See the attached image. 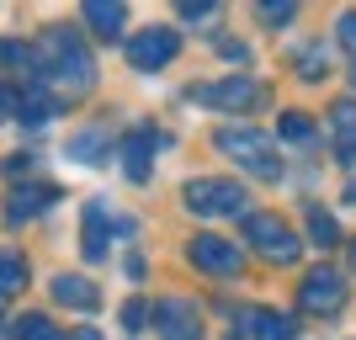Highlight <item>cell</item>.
Returning <instances> with one entry per match:
<instances>
[{
	"label": "cell",
	"mask_w": 356,
	"mask_h": 340,
	"mask_svg": "<svg viewBox=\"0 0 356 340\" xmlns=\"http://www.w3.org/2000/svg\"><path fill=\"white\" fill-rule=\"evenodd\" d=\"M144 319H149V309H144V303H128V309H122V325H128V330H138Z\"/></svg>",
	"instance_id": "29"
},
{
	"label": "cell",
	"mask_w": 356,
	"mask_h": 340,
	"mask_svg": "<svg viewBox=\"0 0 356 340\" xmlns=\"http://www.w3.org/2000/svg\"><path fill=\"white\" fill-rule=\"evenodd\" d=\"M176 54H181V32H170V27H149V32H138L134 43H128V64H134L138 74L165 70Z\"/></svg>",
	"instance_id": "8"
},
{
	"label": "cell",
	"mask_w": 356,
	"mask_h": 340,
	"mask_svg": "<svg viewBox=\"0 0 356 340\" xmlns=\"http://www.w3.org/2000/svg\"><path fill=\"white\" fill-rule=\"evenodd\" d=\"M181 16H186V22H208L213 6H208V0H186V6H181Z\"/></svg>",
	"instance_id": "28"
},
{
	"label": "cell",
	"mask_w": 356,
	"mask_h": 340,
	"mask_svg": "<svg viewBox=\"0 0 356 340\" xmlns=\"http://www.w3.org/2000/svg\"><path fill=\"white\" fill-rule=\"evenodd\" d=\"M0 64H32V48H22V43H0Z\"/></svg>",
	"instance_id": "26"
},
{
	"label": "cell",
	"mask_w": 356,
	"mask_h": 340,
	"mask_svg": "<svg viewBox=\"0 0 356 340\" xmlns=\"http://www.w3.org/2000/svg\"><path fill=\"white\" fill-rule=\"evenodd\" d=\"M106 239H112V213H106V202H86V239H80L86 261H106Z\"/></svg>",
	"instance_id": "12"
},
{
	"label": "cell",
	"mask_w": 356,
	"mask_h": 340,
	"mask_svg": "<svg viewBox=\"0 0 356 340\" xmlns=\"http://www.w3.org/2000/svg\"><path fill=\"white\" fill-rule=\"evenodd\" d=\"M154 325H160V340H202V325H197V309L186 298H165L154 309Z\"/></svg>",
	"instance_id": "9"
},
{
	"label": "cell",
	"mask_w": 356,
	"mask_h": 340,
	"mask_svg": "<svg viewBox=\"0 0 356 340\" xmlns=\"http://www.w3.org/2000/svg\"><path fill=\"white\" fill-rule=\"evenodd\" d=\"M48 202H59V192H54V186H22V192L6 197V223L38 218V213H48Z\"/></svg>",
	"instance_id": "11"
},
{
	"label": "cell",
	"mask_w": 356,
	"mask_h": 340,
	"mask_svg": "<svg viewBox=\"0 0 356 340\" xmlns=\"http://www.w3.org/2000/svg\"><path fill=\"white\" fill-rule=\"evenodd\" d=\"M74 340H102V335H96V330H74Z\"/></svg>",
	"instance_id": "30"
},
{
	"label": "cell",
	"mask_w": 356,
	"mask_h": 340,
	"mask_svg": "<svg viewBox=\"0 0 356 340\" xmlns=\"http://www.w3.org/2000/svg\"><path fill=\"white\" fill-rule=\"evenodd\" d=\"M229 340H234V335H229Z\"/></svg>",
	"instance_id": "32"
},
{
	"label": "cell",
	"mask_w": 356,
	"mask_h": 340,
	"mask_svg": "<svg viewBox=\"0 0 356 340\" xmlns=\"http://www.w3.org/2000/svg\"><path fill=\"white\" fill-rule=\"evenodd\" d=\"M309 234L319 239V245H335V239H341V229H335V218H330V213L309 207Z\"/></svg>",
	"instance_id": "21"
},
{
	"label": "cell",
	"mask_w": 356,
	"mask_h": 340,
	"mask_svg": "<svg viewBox=\"0 0 356 340\" xmlns=\"http://www.w3.org/2000/svg\"><path fill=\"white\" fill-rule=\"evenodd\" d=\"M64 154L80 160V165H102L106 154H112V133H106V128H80V133H70Z\"/></svg>",
	"instance_id": "13"
},
{
	"label": "cell",
	"mask_w": 356,
	"mask_h": 340,
	"mask_svg": "<svg viewBox=\"0 0 356 340\" xmlns=\"http://www.w3.org/2000/svg\"><path fill=\"white\" fill-rule=\"evenodd\" d=\"M351 266H356V245H351Z\"/></svg>",
	"instance_id": "31"
},
{
	"label": "cell",
	"mask_w": 356,
	"mask_h": 340,
	"mask_svg": "<svg viewBox=\"0 0 356 340\" xmlns=\"http://www.w3.org/2000/svg\"><path fill=\"white\" fill-rule=\"evenodd\" d=\"M255 11H261V22H266V27H287V22L298 16V6H293V0H277V6L266 0V6H255Z\"/></svg>",
	"instance_id": "22"
},
{
	"label": "cell",
	"mask_w": 356,
	"mask_h": 340,
	"mask_svg": "<svg viewBox=\"0 0 356 340\" xmlns=\"http://www.w3.org/2000/svg\"><path fill=\"white\" fill-rule=\"evenodd\" d=\"M86 22L96 27V38L118 43V38H122V22H128V6H118V0H86Z\"/></svg>",
	"instance_id": "16"
},
{
	"label": "cell",
	"mask_w": 356,
	"mask_h": 340,
	"mask_svg": "<svg viewBox=\"0 0 356 340\" xmlns=\"http://www.w3.org/2000/svg\"><path fill=\"white\" fill-rule=\"evenodd\" d=\"M16 335H22V340H64L59 330H54V325L43 319V314H27V319L16 325Z\"/></svg>",
	"instance_id": "20"
},
{
	"label": "cell",
	"mask_w": 356,
	"mask_h": 340,
	"mask_svg": "<svg viewBox=\"0 0 356 340\" xmlns=\"http://www.w3.org/2000/svg\"><path fill=\"white\" fill-rule=\"evenodd\" d=\"M218 149L223 154H234L250 176H261V181H277L282 176V160H277V144H271L266 133H255V128H223L218 133Z\"/></svg>",
	"instance_id": "3"
},
{
	"label": "cell",
	"mask_w": 356,
	"mask_h": 340,
	"mask_svg": "<svg viewBox=\"0 0 356 340\" xmlns=\"http://www.w3.org/2000/svg\"><path fill=\"white\" fill-rule=\"evenodd\" d=\"M32 70L43 74V80H54V86H64V90H90L96 86V59H90V48L80 43V32H70V27H48L43 38H38Z\"/></svg>",
	"instance_id": "1"
},
{
	"label": "cell",
	"mask_w": 356,
	"mask_h": 340,
	"mask_svg": "<svg viewBox=\"0 0 356 340\" xmlns=\"http://www.w3.org/2000/svg\"><path fill=\"white\" fill-rule=\"evenodd\" d=\"M149 154H154V133L149 128H134V133L122 138V170H128V181H149Z\"/></svg>",
	"instance_id": "14"
},
{
	"label": "cell",
	"mask_w": 356,
	"mask_h": 340,
	"mask_svg": "<svg viewBox=\"0 0 356 340\" xmlns=\"http://www.w3.org/2000/svg\"><path fill=\"white\" fill-rule=\"evenodd\" d=\"M16 118L27 122V128H43V122L59 118V102H54L48 90H27V96H22V106H16Z\"/></svg>",
	"instance_id": "17"
},
{
	"label": "cell",
	"mask_w": 356,
	"mask_h": 340,
	"mask_svg": "<svg viewBox=\"0 0 356 340\" xmlns=\"http://www.w3.org/2000/svg\"><path fill=\"white\" fill-rule=\"evenodd\" d=\"M239 325L250 330V340H298V325L287 314H277V309H245Z\"/></svg>",
	"instance_id": "10"
},
{
	"label": "cell",
	"mask_w": 356,
	"mask_h": 340,
	"mask_svg": "<svg viewBox=\"0 0 356 340\" xmlns=\"http://www.w3.org/2000/svg\"><path fill=\"white\" fill-rule=\"evenodd\" d=\"M192 102L197 106H223V112H245V106H261L266 90L245 80V74H229V80H213V86H192Z\"/></svg>",
	"instance_id": "5"
},
{
	"label": "cell",
	"mask_w": 356,
	"mask_h": 340,
	"mask_svg": "<svg viewBox=\"0 0 356 340\" xmlns=\"http://www.w3.org/2000/svg\"><path fill=\"white\" fill-rule=\"evenodd\" d=\"M54 298H59L64 309H80V314L102 309V293H96L86 277H70V271H59V277H54Z\"/></svg>",
	"instance_id": "15"
},
{
	"label": "cell",
	"mask_w": 356,
	"mask_h": 340,
	"mask_svg": "<svg viewBox=\"0 0 356 340\" xmlns=\"http://www.w3.org/2000/svg\"><path fill=\"white\" fill-rule=\"evenodd\" d=\"M298 303L309 314H335L346 303V277L335 266H314L309 277H303V287H298Z\"/></svg>",
	"instance_id": "7"
},
{
	"label": "cell",
	"mask_w": 356,
	"mask_h": 340,
	"mask_svg": "<svg viewBox=\"0 0 356 340\" xmlns=\"http://www.w3.org/2000/svg\"><path fill=\"white\" fill-rule=\"evenodd\" d=\"M181 202L192 207L197 218H234V213H245V186H234V181H223V176H197L181 186Z\"/></svg>",
	"instance_id": "2"
},
{
	"label": "cell",
	"mask_w": 356,
	"mask_h": 340,
	"mask_svg": "<svg viewBox=\"0 0 356 340\" xmlns=\"http://www.w3.org/2000/svg\"><path fill=\"white\" fill-rule=\"evenodd\" d=\"M245 245H255V250L266 255V261H277V266H293L298 255H303V239H298L282 218H271V213H250V218H245Z\"/></svg>",
	"instance_id": "4"
},
{
	"label": "cell",
	"mask_w": 356,
	"mask_h": 340,
	"mask_svg": "<svg viewBox=\"0 0 356 340\" xmlns=\"http://www.w3.org/2000/svg\"><path fill=\"white\" fill-rule=\"evenodd\" d=\"M186 255H192V266L208 271V277H234V271L245 266V250L223 234H197L192 245H186Z\"/></svg>",
	"instance_id": "6"
},
{
	"label": "cell",
	"mask_w": 356,
	"mask_h": 340,
	"mask_svg": "<svg viewBox=\"0 0 356 340\" xmlns=\"http://www.w3.org/2000/svg\"><path fill=\"white\" fill-rule=\"evenodd\" d=\"M335 32H341V48H346V54L356 59V11H346V16H341V27H335Z\"/></svg>",
	"instance_id": "25"
},
{
	"label": "cell",
	"mask_w": 356,
	"mask_h": 340,
	"mask_svg": "<svg viewBox=\"0 0 356 340\" xmlns=\"http://www.w3.org/2000/svg\"><path fill=\"white\" fill-rule=\"evenodd\" d=\"M277 128H282V138H293V144H303V138H314V122L303 118V112H287V118L277 122Z\"/></svg>",
	"instance_id": "23"
},
{
	"label": "cell",
	"mask_w": 356,
	"mask_h": 340,
	"mask_svg": "<svg viewBox=\"0 0 356 340\" xmlns=\"http://www.w3.org/2000/svg\"><path fill=\"white\" fill-rule=\"evenodd\" d=\"M16 287H27V261L11 250H0V298L16 293Z\"/></svg>",
	"instance_id": "19"
},
{
	"label": "cell",
	"mask_w": 356,
	"mask_h": 340,
	"mask_svg": "<svg viewBox=\"0 0 356 340\" xmlns=\"http://www.w3.org/2000/svg\"><path fill=\"white\" fill-rule=\"evenodd\" d=\"M335 144H341L346 160H356V106L351 102L335 106Z\"/></svg>",
	"instance_id": "18"
},
{
	"label": "cell",
	"mask_w": 356,
	"mask_h": 340,
	"mask_svg": "<svg viewBox=\"0 0 356 340\" xmlns=\"http://www.w3.org/2000/svg\"><path fill=\"white\" fill-rule=\"evenodd\" d=\"M298 70H303V80H325V48H303Z\"/></svg>",
	"instance_id": "24"
},
{
	"label": "cell",
	"mask_w": 356,
	"mask_h": 340,
	"mask_svg": "<svg viewBox=\"0 0 356 340\" xmlns=\"http://www.w3.org/2000/svg\"><path fill=\"white\" fill-rule=\"evenodd\" d=\"M16 106H22V90H6V86H0V122L16 118Z\"/></svg>",
	"instance_id": "27"
}]
</instances>
